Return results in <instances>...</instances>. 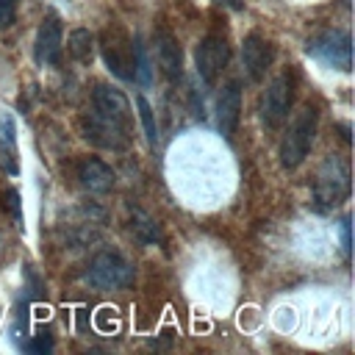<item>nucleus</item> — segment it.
Instances as JSON below:
<instances>
[{
	"label": "nucleus",
	"instance_id": "1",
	"mask_svg": "<svg viewBox=\"0 0 355 355\" xmlns=\"http://www.w3.org/2000/svg\"><path fill=\"white\" fill-rule=\"evenodd\" d=\"M349 197V164L341 155H327L316 169L313 180V205L319 211H330Z\"/></svg>",
	"mask_w": 355,
	"mask_h": 355
},
{
	"label": "nucleus",
	"instance_id": "2",
	"mask_svg": "<svg viewBox=\"0 0 355 355\" xmlns=\"http://www.w3.org/2000/svg\"><path fill=\"white\" fill-rule=\"evenodd\" d=\"M313 136H316V108L305 105V108L297 111L286 136L280 139V164L286 169L300 166L305 161L311 144H313Z\"/></svg>",
	"mask_w": 355,
	"mask_h": 355
},
{
	"label": "nucleus",
	"instance_id": "3",
	"mask_svg": "<svg viewBox=\"0 0 355 355\" xmlns=\"http://www.w3.org/2000/svg\"><path fill=\"white\" fill-rule=\"evenodd\" d=\"M100 53H103V61H105L111 75H116L119 80H133V72H136V44L130 42V36L119 25L103 28Z\"/></svg>",
	"mask_w": 355,
	"mask_h": 355
},
{
	"label": "nucleus",
	"instance_id": "4",
	"mask_svg": "<svg viewBox=\"0 0 355 355\" xmlns=\"http://www.w3.org/2000/svg\"><path fill=\"white\" fill-rule=\"evenodd\" d=\"M86 280L100 291H122L133 283V266L119 252H100L92 258Z\"/></svg>",
	"mask_w": 355,
	"mask_h": 355
},
{
	"label": "nucleus",
	"instance_id": "5",
	"mask_svg": "<svg viewBox=\"0 0 355 355\" xmlns=\"http://www.w3.org/2000/svg\"><path fill=\"white\" fill-rule=\"evenodd\" d=\"M308 55H313L316 61L327 67L349 72L352 69V39L347 31H322L319 36L308 42Z\"/></svg>",
	"mask_w": 355,
	"mask_h": 355
},
{
	"label": "nucleus",
	"instance_id": "6",
	"mask_svg": "<svg viewBox=\"0 0 355 355\" xmlns=\"http://www.w3.org/2000/svg\"><path fill=\"white\" fill-rule=\"evenodd\" d=\"M294 103V75L291 72H280L269 80L263 100H261V122L266 128H280L283 119L288 116Z\"/></svg>",
	"mask_w": 355,
	"mask_h": 355
},
{
	"label": "nucleus",
	"instance_id": "7",
	"mask_svg": "<svg viewBox=\"0 0 355 355\" xmlns=\"http://www.w3.org/2000/svg\"><path fill=\"white\" fill-rule=\"evenodd\" d=\"M227 61H230V44H227V39L219 36V33H208V36L197 44V50H194L197 75H200L205 83H214V80L222 75V69L227 67Z\"/></svg>",
	"mask_w": 355,
	"mask_h": 355
},
{
	"label": "nucleus",
	"instance_id": "8",
	"mask_svg": "<svg viewBox=\"0 0 355 355\" xmlns=\"http://www.w3.org/2000/svg\"><path fill=\"white\" fill-rule=\"evenodd\" d=\"M80 128H83V136H86L92 144L108 147V150H122V147H128V139H130V130H128V128H122V125H116V122L100 116L97 111L83 114Z\"/></svg>",
	"mask_w": 355,
	"mask_h": 355
},
{
	"label": "nucleus",
	"instance_id": "9",
	"mask_svg": "<svg viewBox=\"0 0 355 355\" xmlns=\"http://www.w3.org/2000/svg\"><path fill=\"white\" fill-rule=\"evenodd\" d=\"M92 111H97L100 116H105V119H111V122H116V125L130 130V103L119 89L100 83L94 89V97H92Z\"/></svg>",
	"mask_w": 355,
	"mask_h": 355
},
{
	"label": "nucleus",
	"instance_id": "10",
	"mask_svg": "<svg viewBox=\"0 0 355 355\" xmlns=\"http://www.w3.org/2000/svg\"><path fill=\"white\" fill-rule=\"evenodd\" d=\"M153 50H155V61H158L161 72L169 80H178L180 72H183V53H180V44H178L175 33L166 31V28H158L153 33Z\"/></svg>",
	"mask_w": 355,
	"mask_h": 355
},
{
	"label": "nucleus",
	"instance_id": "11",
	"mask_svg": "<svg viewBox=\"0 0 355 355\" xmlns=\"http://www.w3.org/2000/svg\"><path fill=\"white\" fill-rule=\"evenodd\" d=\"M272 44L261 33H250L241 42V67L250 75V80H261L272 64Z\"/></svg>",
	"mask_w": 355,
	"mask_h": 355
},
{
	"label": "nucleus",
	"instance_id": "12",
	"mask_svg": "<svg viewBox=\"0 0 355 355\" xmlns=\"http://www.w3.org/2000/svg\"><path fill=\"white\" fill-rule=\"evenodd\" d=\"M239 116H241V89L236 80H230L222 86V92L216 97V125L225 139H230L236 133Z\"/></svg>",
	"mask_w": 355,
	"mask_h": 355
},
{
	"label": "nucleus",
	"instance_id": "13",
	"mask_svg": "<svg viewBox=\"0 0 355 355\" xmlns=\"http://www.w3.org/2000/svg\"><path fill=\"white\" fill-rule=\"evenodd\" d=\"M61 22L55 14H47L36 31V44H33V55L39 64H55L61 58Z\"/></svg>",
	"mask_w": 355,
	"mask_h": 355
},
{
	"label": "nucleus",
	"instance_id": "14",
	"mask_svg": "<svg viewBox=\"0 0 355 355\" xmlns=\"http://www.w3.org/2000/svg\"><path fill=\"white\" fill-rule=\"evenodd\" d=\"M78 178L89 191H108L114 186V169L100 158H83L78 164Z\"/></svg>",
	"mask_w": 355,
	"mask_h": 355
},
{
	"label": "nucleus",
	"instance_id": "15",
	"mask_svg": "<svg viewBox=\"0 0 355 355\" xmlns=\"http://www.w3.org/2000/svg\"><path fill=\"white\" fill-rule=\"evenodd\" d=\"M14 141H17V133H14V119L8 116V114H3L0 116V161H3V166L11 172V175H17V150H14Z\"/></svg>",
	"mask_w": 355,
	"mask_h": 355
},
{
	"label": "nucleus",
	"instance_id": "16",
	"mask_svg": "<svg viewBox=\"0 0 355 355\" xmlns=\"http://www.w3.org/2000/svg\"><path fill=\"white\" fill-rule=\"evenodd\" d=\"M67 47H69V55L80 64H89L92 61V53H94V36L86 31V28H75L67 39Z\"/></svg>",
	"mask_w": 355,
	"mask_h": 355
},
{
	"label": "nucleus",
	"instance_id": "17",
	"mask_svg": "<svg viewBox=\"0 0 355 355\" xmlns=\"http://www.w3.org/2000/svg\"><path fill=\"white\" fill-rule=\"evenodd\" d=\"M130 230H133V233H136V239H139V241H144V244H155V241L161 239L155 219H153V216H147V214H144V211H139V208H133Z\"/></svg>",
	"mask_w": 355,
	"mask_h": 355
},
{
	"label": "nucleus",
	"instance_id": "18",
	"mask_svg": "<svg viewBox=\"0 0 355 355\" xmlns=\"http://www.w3.org/2000/svg\"><path fill=\"white\" fill-rule=\"evenodd\" d=\"M136 108H139V119H141V125H144V136H147V144L150 147H155V141H158V128H155V111H153V105L139 94L136 97Z\"/></svg>",
	"mask_w": 355,
	"mask_h": 355
},
{
	"label": "nucleus",
	"instance_id": "19",
	"mask_svg": "<svg viewBox=\"0 0 355 355\" xmlns=\"http://www.w3.org/2000/svg\"><path fill=\"white\" fill-rule=\"evenodd\" d=\"M3 208L8 211V216L14 219V225H22V200H19V191L17 189H6Z\"/></svg>",
	"mask_w": 355,
	"mask_h": 355
},
{
	"label": "nucleus",
	"instance_id": "20",
	"mask_svg": "<svg viewBox=\"0 0 355 355\" xmlns=\"http://www.w3.org/2000/svg\"><path fill=\"white\" fill-rule=\"evenodd\" d=\"M17 3L19 0H0V28H8L17 17Z\"/></svg>",
	"mask_w": 355,
	"mask_h": 355
},
{
	"label": "nucleus",
	"instance_id": "21",
	"mask_svg": "<svg viewBox=\"0 0 355 355\" xmlns=\"http://www.w3.org/2000/svg\"><path fill=\"white\" fill-rule=\"evenodd\" d=\"M25 349H28V352H36V355H39V352H50V349H53V338L42 333V336L31 338V341L25 344Z\"/></svg>",
	"mask_w": 355,
	"mask_h": 355
},
{
	"label": "nucleus",
	"instance_id": "22",
	"mask_svg": "<svg viewBox=\"0 0 355 355\" xmlns=\"http://www.w3.org/2000/svg\"><path fill=\"white\" fill-rule=\"evenodd\" d=\"M349 225H352V219L349 216H344L341 219V244H344V252L349 255V250H352V236H349Z\"/></svg>",
	"mask_w": 355,
	"mask_h": 355
},
{
	"label": "nucleus",
	"instance_id": "23",
	"mask_svg": "<svg viewBox=\"0 0 355 355\" xmlns=\"http://www.w3.org/2000/svg\"><path fill=\"white\" fill-rule=\"evenodd\" d=\"M230 3H233V6H239V3H236V0H230Z\"/></svg>",
	"mask_w": 355,
	"mask_h": 355
}]
</instances>
